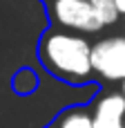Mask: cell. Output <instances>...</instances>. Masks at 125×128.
Masks as SVG:
<instances>
[{"mask_svg": "<svg viewBox=\"0 0 125 128\" xmlns=\"http://www.w3.org/2000/svg\"><path fill=\"white\" fill-rule=\"evenodd\" d=\"M92 45L87 36L49 27L38 45V58L47 74L65 83H87L94 76Z\"/></svg>", "mask_w": 125, "mask_h": 128, "instance_id": "6da1fadb", "label": "cell"}, {"mask_svg": "<svg viewBox=\"0 0 125 128\" xmlns=\"http://www.w3.org/2000/svg\"><path fill=\"white\" fill-rule=\"evenodd\" d=\"M47 14L54 27L74 34H101L105 29L101 16L89 4V0H49Z\"/></svg>", "mask_w": 125, "mask_h": 128, "instance_id": "7a4b0ae2", "label": "cell"}, {"mask_svg": "<svg viewBox=\"0 0 125 128\" xmlns=\"http://www.w3.org/2000/svg\"><path fill=\"white\" fill-rule=\"evenodd\" d=\"M94 76L107 83L125 81V34L101 36L92 45Z\"/></svg>", "mask_w": 125, "mask_h": 128, "instance_id": "3957f363", "label": "cell"}, {"mask_svg": "<svg viewBox=\"0 0 125 128\" xmlns=\"http://www.w3.org/2000/svg\"><path fill=\"white\" fill-rule=\"evenodd\" d=\"M94 128H125V97L121 90H101L89 101Z\"/></svg>", "mask_w": 125, "mask_h": 128, "instance_id": "277c9868", "label": "cell"}, {"mask_svg": "<svg viewBox=\"0 0 125 128\" xmlns=\"http://www.w3.org/2000/svg\"><path fill=\"white\" fill-rule=\"evenodd\" d=\"M54 128H94L92 112L85 106H72L58 115L54 122Z\"/></svg>", "mask_w": 125, "mask_h": 128, "instance_id": "5b68a950", "label": "cell"}, {"mask_svg": "<svg viewBox=\"0 0 125 128\" xmlns=\"http://www.w3.org/2000/svg\"><path fill=\"white\" fill-rule=\"evenodd\" d=\"M38 86H40V79H38L36 70H31V68H22V70H18V72L13 74V79H11V88H13V92H16V94H22V97L36 92Z\"/></svg>", "mask_w": 125, "mask_h": 128, "instance_id": "8992f818", "label": "cell"}, {"mask_svg": "<svg viewBox=\"0 0 125 128\" xmlns=\"http://www.w3.org/2000/svg\"><path fill=\"white\" fill-rule=\"evenodd\" d=\"M89 4L96 9V14L101 16L105 27H112V25H116L121 20V11L116 9L114 0H89Z\"/></svg>", "mask_w": 125, "mask_h": 128, "instance_id": "52a82bcc", "label": "cell"}, {"mask_svg": "<svg viewBox=\"0 0 125 128\" xmlns=\"http://www.w3.org/2000/svg\"><path fill=\"white\" fill-rule=\"evenodd\" d=\"M116 2V9L121 11V16H125V0H114Z\"/></svg>", "mask_w": 125, "mask_h": 128, "instance_id": "ba28073f", "label": "cell"}, {"mask_svg": "<svg viewBox=\"0 0 125 128\" xmlns=\"http://www.w3.org/2000/svg\"><path fill=\"white\" fill-rule=\"evenodd\" d=\"M119 90H121V94H123V97H125V81H123V83H121V88H119Z\"/></svg>", "mask_w": 125, "mask_h": 128, "instance_id": "9c48e42d", "label": "cell"}, {"mask_svg": "<svg viewBox=\"0 0 125 128\" xmlns=\"http://www.w3.org/2000/svg\"><path fill=\"white\" fill-rule=\"evenodd\" d=\"M47 2H49V0H47Z\"/></svg>", "mask_w": 125, "mask_h": 128, "instance_id": "30bf717a", "label": "cell"}, {"mask_svg": "<svg viewBox=\"0 0 125 128\" xmlns=\"http://www.w3.org/2000/svg\"><path fill=\"white\" fill-rule=\"evenodd\" d=\"M51 128H54V126H51Z\"/></svg>", "mask_w": 125, "mask_h": 128, "instance_id": "8fae6325", "label": "cell"}]
</instances>
